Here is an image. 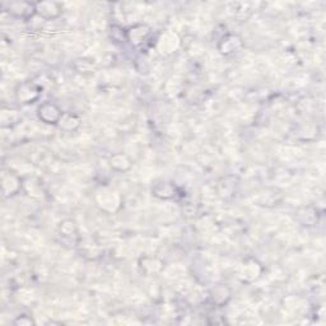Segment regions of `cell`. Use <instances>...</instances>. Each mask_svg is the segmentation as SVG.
I'll list each match as a JSON object with an SVG mask.
<instances>
[{
	"mask_svg": "<svg viewBox=\"0 0 326 326\" xmlns=\"http://www.w3.org/2000/svg\"><path fill=\"white\" fill-rule=\"evenodd\" d=\"M47 107H49V110L46 111V109L43 107V106H41L40 107V119H42L43 121L49 122V124H51V122H55L59 120L60 117V111L58 110V107L54 105H51V103H47Z\"/></svg>",
	"mask_w": 326,
	"mask_h": 326,
	"instance_id": "6da1fadb",
	"label": "cell"
}]
</instances>
